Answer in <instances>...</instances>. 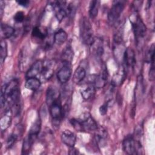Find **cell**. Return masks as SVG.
<instances>
[{
    "label": "cell",
    "mask_w": 155,
    "mask_h": 155,
    "mask_svg": "<svg viewBox=\"0 0 155 155\" xmlns=\"http://www.w3.org/2000/svg\"><path fill=\"white\" fill-rule=\"evenodd\" d=\"M140 142L135 140L131 135L127 136L122 142L123 150L128 154H137V148H140Z\"/></svg>",
    "instance_id": "obj_3"
},
{
    "label": "cell",
    "mask_w": 155,
    "mask_h": 155,
    "mask_svg": "<svg viewBox=\"0 0 155 155\" xmlns=\"http://www.w3.org/2000/svg\"><path fill=\"white\" fill-rule=\"evenodd\" d=\"M17 3L20 5L21 6H22V7H27L29 3H30V1H27V0H22V1H17Z\"/></svg>",
    "instance_id": "obj_33"
},
{
    "label": "cell",
    "mask_w": 155,
    "mask_h": 155,
    "mask_svg": "<svg viewBox=\"0 0 155 155\" xmlns=\"http://www.w3.org/2000/svg\"><path fill=\"white\" fill-rule=\"evenodd\" d=\"M91 45L93 46L94 53L97 56H101L102 55L104 52V48L102 45V42L100 40H98L97 41L94 40L93 44Z\"/></svg>",
    "instance_id": "obj_26"
},
{
    "label": "cell",
    "mask_w": 155,
    "mask_h": 155,
    "mask_svg": "<svg viewBox=\"0 0 155 155\" xmlns=\"http://www.w3.org/2000/svg\"><path fill=\"white\" fill-rule=\"evenodd\" d=\"M41 85V81L36 77L27 78L25 82V87L30 90L35 91L38 90Z\"/></svg>",
    "instance_id": "obj_17"
},
{
    "label": "cell",
    "mask_w": 155,
    "mask_h": 155,
    "mask_svg": "<svg viewBox=\"0 0 155 155\" xmlns=\"http://www.w3.org/2000/svg\"><path fill=\"white\" fill-rule=\"evenodd\" d=\"M7 55V44L5 39H2L0 43V61L2 64Z\"/></svg>",
    "instance_id": "obj_25"
},
{
    "label": "cell",
    "mask_w": 155,
    "mask_h": 155,
    "mask_svg": "<svg viewBox=\"0 0 155 155\" xmlns=\"http://www.w3.org/2000/svg\"><path fill=\"white\" fill-rule=\"evenodd\" d=\"M96 92V88L93 84H90L81 90V94L83 99L88 100L94 96Z\"/></svg>",
    "instance_id": "obj_15"
},
{
    "label": "cell",
    "mask_w": 155,
    "mask_h": 155,
    "mask_svg": "<svg viewBox=\"0 0 155 155\" xmlns=\"http://www.w3.org/2000/svg\"><path fill=\"white\" fill-rule=\"evenodd\" d=\"M131 24L135 38L138 42L145 36L147 31L146 26L139 16H137L134 21H131Z\"/></svg>",
    "instance_id": "obj_5"
},
{
    "label": "cell",
    "mask_w": 155,
    "mask_h": 155,
    "mask_svg": "<svg viewBox=\"0 0 155 155\" xmlns=\"http://www.w3.org/2000/svg\"><path fill=\"white\" fill-rule=\"evenodd\" d=\"M59 98V96L55 88L51 87H49L47 90L46 93V102L47 104L50 106L53 102Z\"/></svg>",
    "instance_id": "obj_19"
},
{
    "label": "cell",
    "mask_w": 155,
    "mask_h": 155,
    "mask_svg": "<svg viewBox=\"0 0 155 155\" xmlns=\"http://www.w3.org/2000/svg\"><path fill=\"white\" fill-rule=\"evenodd\" d=\"M123 59L125 65L128 67H133L136 64V55L134 50L131 48L125 50Z\"/></svg>",
    "instance_id": "obj_11"
},
{
    "label": "cell",
    "mask_w": 155,
    "mask_h": 155,
    "mask_svg": "<svg viewBox=\"0 0 155 155\" xmlns=\"http://www.w3.org/2000/svg\"><path fill=\"white\" fill-rule=\"evenodd\" d=\"M78 119L82 125L84 131H96L98 129V126L95 120L88 112L82 113Z\"/></svg>",
    "instance_id": "obj_6"
},
{
    "label": "cell",
    "mask_w": 155,
    "mask_h": 155,
    "mask_svg": "<svg viewBox=\"0 0 155 155\" xmlns=\"http://www.w3.org/2000/svg\"><path fill=\"white\" fill-rule=\"evenodd\" d=\"M109 105V104L107 102L103 105H102L99 108V113L101 115H105L107 112L108 106Z\"/></svg>",
    "instance_id": "obj_32"
},
{
    "label": "cell",
    "mask_w": 155,
    "mask_h": 155,
    "mask_svg": "<svg viewBox=\"0 0 155 155\" xmlns=\"http://www.w3.org/2000/svg\"><path fill=\"white\" fill-rule=\"evenodd\" d=\"M32 36L41 40H45L48 36V32L47 30L44 29H41L39 27H35L33 28L31 32Z\"/></svg>",
    "instance_id": "obj_21"
},
{
    "label": "cell",
    "mask_w": 155,
    "mask_h": 155,
    "mask_svg": "<svg viewBox=\"0 0 155 155\" xmlns=\"http://www.w3.org/2000/svg\"><path fill=\"white\" fill-rule=\"evenodd\" d=\"M50 113L54 124L59 125L64 114L63 107H62L59 98L53 102L50 106Z\"/></svg>",
    "instance_id": "obj_4"
},
{
    "label": "cell",
    "mask_w": 155,
    "mask_h": 155,
    "mask_svg": "<svg viewBox=\"0 0 155 155\" xmlns=\"http://www.w3.org/2000/svg\"><path fill=\"white\" fill-rule=\"evenodd\" d=\"M43 67V62L41 61H37L29 68L26 73V78L36 77L38 74H41Z\"/></svg>",
    "instance_id": "obj_12"
},
{
    "label": "cell",
    "mask_w": 155,
    "mask_h": 155,
    "mask_svg": "<svg viewBox=\"0 0 155 155\" xmlns=\"http://www.w3.org/2000/svg\"><path fill=\"white\" fill-rule=\"evenodd\" d=\"M80 35L83 42L88 45H91L95 40L91 24L86 17L81 21Z\"/></svg>",
    "instance_id": "obj_1"
},
{
    "label": "cell",
    "mask_w": 155,
    "mask_h": 155,
    "mask_svg": "<svg viewBox=\"0 0 155 155\" xmlns=\"http://www.w3.org/2000/svg\"><path fill=\"white\" fill-rule=\"evenodd\" d=\"M33 143L34 142L27 136L23 142L22 148V154H28Z\"/></svg>",
    "instance_id": "obj_27"
},
{
    "label": "cell",
    "mask_w": 155,
    "mask_h": 155,
    "mask_svg": "<svg viewBox=\"0 0 155 155\" xmlns=\"http://www.w3.org/2000/svg\"><path fill=\"white\" fill-rule=\"evenodd\" d=\"M125 5V1H114L108 14V19L111 24L116 22L122 12L124 11Z\"/></svg>",
    "instance_id": "obj_2"
},
{
    "label": "cell",
    "mask_w": 155,
    "mask_h": 155,
    "mask_svg": "<svg viewBox=\"0 0 155 155\" xmlns=\"http://www.w3.org/2000/svg\"><path fill=\"white\" fill-rule=\"evenodd\" d=\"M99 1L94 0L91 1L90 3L89 6V15L91 18L93 19L95 18L98 14L99 7Z\"/></svg>",
    "instance_id": "obj_23"
},
{
    "label": "cell",
    "mask_w": 155,
    "mask_h": 155,
    "mask_svg": "<svg viewBox=\"0 0 155 155\" xmlns=\"http://www.w3.org/2000/svg\"><path fill=\"white\" fill-rule=\"evenodd\" d=\"M86 76V70L82 66H78L73 76V81L76 84L82 82Z\"/></svg>",
    "instance_id": "obj_16"
},
{
    "label": "cell",
    "mask_w": 155,
    "mask_h": 155,
    "mask_svg": "<svg viewBox=\"0 0 155 155\" xmlns=\"http://www.w3.org/2000/svg\"><path fill=\"white\" fill-rule=\"evenodd\" d=\"M154 44H152L147 50L145 54V62L151 64L154 62Z\"/></svg>",
    "instance_id": "obj_24"
},
{
    "label": "cell",
    "mask_w": 155,
    "mask_h": 155,
    "mask_svg": "<svg viewBox=\"0 0 155 155\" xmlns=\"http://www.w3.org/2000/svg\"><path fill=\"white\" fill-rule=\"evenodd\" d=\"M151 67L150 68V71H149V74H148V76H149V79L151 81H154V77H155V73H154V62L151 63Z\"/></svg>",
    "instance_id": "obj_31"
},
{
    "label": "cell",
    "mask_w": 155,
    "mask_h": 155,
    "mask_svg": "<svg viewBox=\"0 0 155 155\" xmlns=\"http://www.w3.org/2000/svg\"><path fill=\"white\" fill-rule=\"evenodd\" d=\"M12 110L10 109L7 110L5 116L2 117L1 119V127L2 130H6L11 124V113H12Z\"/></svg>",
    "instance_id": "obj_22"
},
{
    "label": "cell",
    "mask_w": 155,
    "mask_h": 155,
    "mask_svg": "<svg viewBox=\"0 0 155 155\" xmlns=\"http://www.w3.org/2000/svg\"><path fill=\"white\" fill-rule=\"evenodd\" d=\"M1 30L2 36L4 39H7L12 37L15 31L14 28H13L12 26L3 23L1 24Z\"/></svg>",
    "instance_id": "obj_20"
},
{
    "label": "cell",
    "mask_w": 155,
    "mask_h": 155,
    "mask_svg": "<svg viewBox=\"0 0 155 155\" xmlns=\"http://www.w3.org/2000/svg\"><path fill=\"white\" fill-rule=\"evenodd\" d=\"M18 137H19V133L14 132L12 134H11L7 140V147L8 148H12L17 141Z\"/></svg>",
    "instance_id": "obj_28"
},
{
    "label": "cell",
    "mask_w": 155,
    "mask_h": 155,
    "mask_svg": "<svg viewBox=\"0 0 155 155\" xmlns=\"http://www.w3.org/2000/svg\"><path fill=\"white\" fill-rule=\"evenodd\" d=\"M92 77L90 83L93 84L96 88H103L106 85L108 79V73L106 67L105 66L102 68L100 74L97 75H93Z\"/></svg>",
    "instance_id": "obj_7"
},
{
    "label": "cell",
    "mask_w": 155,
    "mask_h": 155,
    "mask_svg": "<svg viewBox=\"0 0 155 155\" xmlns=\"http://www.w3.org/2000/svg\"><path fill=\"white\" fill-rule=\"evenodd\" d=\"M61 137L62 142L65 145L70 148L74 147L76 142V137L73 132L68 130H64L61 133Z\"/></svg>",
    "instance_id": "obj_9"
},
{
    "label": "cell",
    "mask_w": 155,
    "mask_h": 155,
    "mask_svg": "<svg viewBox=\"0 0 155 155\" xmlns=\"http://www.w3.org/2000/svg\"><path fill=\"white\" fill-rule=\"evenodd\" d=\"M68 38L67 33L63 29L58 30L54 34L53 41L54 42L58 45H62L65 43Z\"/></svg>",
    "instance_id": "obj_14"
},
{
    "label": "cell",
    "mask_w": 155,
    "mask_h": 155,
    "mask_svg": "<svg viewBox=\"0 0 155 155\" xmlns=\"http://www.w3.org/2000/svg\"><path fill=\"white\" fill-rule=\"evenodd\" d=\"M70 124L73 126V127L78 131H84L81 122V121L78 119H71L70 120Z\"/></svg>",
    "instance_id": "obj_29"
},
{
    "label": "cell",
    "mask_w": 155,
    "mask_h": 155,
    "mask_svg": "<svg viewBox=\"0 0 155 155\" xmlns=\"http://www.w3.org/2000/svg\"><path fill=\"white\" fill-rule=\"evenodd\" d=\"M53 62L50 60L45 61L43 62V67L41 73V77L44 80H48L53 74Z\"/></svg>",
    "instance_id": "obj_10"
},
{
    "label": "cell",
    "mask_w": 155,
    "mask_h": 155,
    "mask_svg": "<svg viewBox=\"0 0 155 155\" xmlns=\"http://www.w3.org/2000/svg\"><path fill=\"white\" fill-rule=\"evenodd\" d=\"M41 128V121L40 119H38L37 120H36V121L31 127L30 131L28 134V136L33 142L36 139L40 132Z\"/></svg>",
    "instance_id": "obj_13"
},
{
    "label": "cell",
    "mask_w": 155,
    "mask_h": 155,
    "mask_svg": "<svg viewBox=\"0 0 155 155\" xmlns=\"http://www.w3.org/2000/svg\"><path fill=\"white\" fill-rule=\"evenodd\" d=\"M71 76V68L70 64H64V65L58 70L57 73V78L58 81L64 84L67 82Z\"/></svg>",
    "instance_id": "obj_8"
},
{
    "label": "cell",
    "mask_w": 155,
    "mask_h": 155,
    "mask_svg": "<svg viewBox=\"0 0 155 155\" xmlns=\"http://www.w3.org/2000/svg\"><path fill=\"white\" fill-rule=\"evenodd\" d=\"M73 57V51L70 46H67L62 51L61 59L63 64H70Z\"/></svg>",
    "instance_id": "obj_18"
},
{
    "label": "cell",
    "mask_w": 155,
    "mask_h": 155,
    "mask_svg": "<svg viewBox=\"0 0 155 155\" xmlns=\"http://www.w3.org/2000/svg\"><path fill=\"white\" fill-rule=\"evenodd\" d=\"M25 15L24 13L21 11H19L15 13L14 15V20L17 23L22 22L24 21Z\"/></svg>",
    "instance_id": "obj_30"
}]
</instances>
